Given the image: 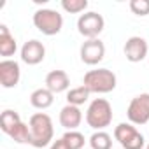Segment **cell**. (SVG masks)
<instances>
[{
    "instance_id": "obj_1",
    "label": "cell",
    "mask_w": 149,
    "mask_h": 149,
    "mask_svg": "<svg viewBox=\"0 0 149 149\" xmlns=\"http://www.w3.org/2000/svg\"><path fill=\"white\" fill-rule=\"evenodd\" d=\"M28 126H30V135H32V146L33 147L42 149V147L51 144L53 135H54V126H53L51 118L46 112H35L30 118Z\"/></svg>"
},
{
    "instance_id": "obj_2",
    "label": "cell",
    "mask_w": 149,
    "mask_h": 149,
    "mask_svg": "<svg viewBox=\"0 0 149 149\" xmlns=\"http://www.w3.org/2000/svg\"><path fill=\"white\" fill-rule=\"evenodd\" d=\"M116 84H118V77L109 68L88 70L83 79V86H86L90 93H98V95L111 93L116 88Z\"/></svg>"
},
{
    "instance_id": "obj_3",
    "label": "cell",
    "mask_w": 149,
    "mask_h": 149,
    "mask_svg": "<svg viewBox=\"0 0 149 149\" xmlns=\"http://www.w3.org/2000/svg\"><path fill=\"white\" fill-rule=\"evenodd\" d=\"M86 123L93 130H105L112 123V105L105 98H95L86 109Z\"/></svg>"
},
{
    "instance_id": "obj_4",
    "label": "cell",
    "mask_w": 149,
    "mask_h": 149,
    "mask_svg": "<svg viewBox=\"0 0 149 149\" xmlns=\"http://www.w3.org/2000/svg\"><path fill=\"white\" fill-rule=\"evenodd\" d=\"M33 25L44 35H56L63 28V16L54 9H37L33 13Z\"/></svg>"
},
{
    "instance_id": "obj_5",
    "label": "cell",
    "mask_w": 149,
    "mask_h": 149,
    "mask_svg": "<svg viewBox=\"0 0 149 149\" xmlns=\"http://www.w3.org/2000/svg\"><path fill=\"white\" fill-rule=\"evenodd\" d=\"M114 139L123 149H144L146 139L132 123H119L114 128Z\"/></svg>"
},
{
    "instance_id": "obj_6",
    "label": "cell",
    "mask_w": 149,
    "mask_h": 149,
    "mask_svg": "<svg viewBox=\"0 0 149 149\" xmlns=\"http://www.w3.org/2000/svg\"><path fill=\"white\" fill-rule=\"evenodd\" d=\"M104 26H105L104 16L98 14V13H93V11L81 14L79 19H77V30L86 39H97L102 33Z\"/></svg>"
},
{
    "instance_id": "obj_7",
    "label": "cell",
    "mask_w": 149,
    "mask_h": 149,
    "mask_svg": "<svg viewBox=\"0 0 149 149\" xmlns=\"http://www.w3.org/2000/svg\"><path fill=\"white\" fill-rule=\"evenodd\" d=\"M126 116L132 125L149 123V93H140L132 98L126 109Z\"/></svg>"
},
{
    "instance_id": "obj_8",
    "label": "cell",
    "mask_w": 149,
    "mask_h": 149,
    "mask_svg": "<svg viewBox=\"0 0 149 149\" xmlns=\"http://www.w3.org/2000/svg\"><path fill=\"white\" fill-rule=\"evenodd\" d=\"M79 54L86 65H97L105 56V44L100 39H88L86 42H83Z\"/></svg>"
},
{
    "instance_id": "obj_9",
    "label": "cell",
    "mask_w": 149,
    "mask_h": 149,
    "mask_svg": "<svg viewBox=\"0 0 149 149\" xmlns=\"http://www.w3.org/2000/svg\"><path fill=\"white\" fill-rule=\"evenodd\" d=\"M123 51H125L126 60H128V61H132V63H139V61H142L144 58H147V56H149L147 42H146V39H144V37H139V35L130 37V39L125 42Z\"/></svg>"
},
{
    "instance_id": "obj_10",
    "label": "cell",
    "mask_w": 149,
    "mask_h": 149,
    "mask_svg": "<svg viewBox=\"0 0 149 149\" xmlns=\"http://www.w3.org/2000/svg\"><path fill=\"white\" fill-rule=\"evenodd\" d=\"M19 79H21V68H19L18 61H14V60L0 61V84H2V88H6V90L14 88V86H18Z\"/></svg>"
},
{
    "instance_id": "obj_11",
    "label": "cell",
    "mask_w": 149,
    "mask_h": 149,
    "mask_svg": "<svg viewBox=\"0 0 149 149\" xmlns=\"http://www.w3.org/2000/svg\"><path fill=\"white\" fill-rule=\"evenodd\" d=\"M44 56H46V47L37 39H32V40L25 42L23 47H21V60L26 65H39L44 60Z\"/></svg>"
},
{
    "instance_id": "obj_12",
    "label": "cell",
    "mask_w": 149,
    "mask_h": 149,
    "mask_svg": "<svg viewBox=\"0 0 149 149\" xmlns=\"http://www.w3.org/2000/svg\"><path fill=\"white\" fill-rule=\"evenodd\" d=\"M83 121V112L79 107L76 105H65L61 111H60V125L67 130V132H72V130H77V126L81 125Z\"/></svg>"
},
{
    "instance_id": "obj_13",
    "label": "cell",
    "mask_w": 149,
    "mask_h": 149,
    "mask_svg": "<svg viewBox=\"0 0 149 149\" xmlns=\"http://www.w3.org/2000/svg\"><path fill=\"white\" fill-rule=\"evenodd\" d=\"M68 86H70V79L65 70H51L46 76V88L54 95L67 91Z\"/></svg>"
},
{
    "instance_id": "obj_14",
    "label": "cell",
    "mask_w": 149,
    "mask_h": 149,
    "mask_svg": "<svg viewBox=\"0 0 149 149\" xmlns=\"http://www.w3.org/2000/svg\"><path fill=\"white\" fill-rule=\"evenodd\" d=\"M16 51H18L16 39L11 35V32L6 25H0V54L6 60H9V56H13Z\"/></svg>"
},
{
    "instance_id": "obj_15",
    "label": "cell",
    "mask_w": 149,
    "mask_h": 149,
    "mask_svg": "<svg viewBox=\"0 0 149 149\" xmlns=\"http://www.w3.org/2000/svg\"><path fill=\"white\" fill-rule=\"evenodd\" d=\"M53 102H54V93H51L47 88H39V90L32 91V95H30V104L40 111L51 107Z\"/></svg>"
},
{
    "instance_id": "obj_16",
    "label": "cell",
    "mask_w": 149,
    "mask_h": 149,
    "mask_svg": "<svg viewBox=\"0 0 149 149\" xmlns=\"http://www.w3.org/2000/svg\"><path fill=\"white\" fill-rule=\"evenodd\" d=\"M21 123V118H19V114L16 112V111H13V109H6L4 112H2V116H0V130H2L4 133H11L18 125Z\"/></svg>"
},
{
    "instance_id": "obj_17",
    "label": "cell",
    "mask_w": 149,
    "mask_h": 149,
    "mask_svg": "<svg viewBox=\"0 0 149 149\" xmlns=\"http://www.w3.org/2000/svg\"><path fill=\"white\" fill-rule=\"evenodd\" d=\"M90 91L86 86H77V88H72L67 91V104L68 105H76V107H81L83 104L88 102L90 98Z\"/></svg>"
},
{
    "instance_id": "obj_18",
    "label": "cell",
    "mask_w": 149,
    "mask_h": 149,
    "mask_svg": "<svg viewBox=\"0 0 149 149\" xmlns=\"http://www.w3.org/2000/svg\"><path fill=\"white\" fill-rule=\"evenodd\" d=\"M90 146L91 149H112V137L104 130L95 132L90 137Z\"/></svg>"
},
{
    "instance_id": "obj_19",
    "label": "cell",
    "mask_w": 149,
    "mask_h": 149,
    "mask_svg": "<svg viewBox=\"0 0 149 149\" xmlns=\"http://www.w3.org/2000/svg\"><path fill=\"white\" fill-rule=\"evenodd\" d=\"M9 137L14 140V142H18V144H30L32 146V135H30V126L26 125V123H19L11 133H9Z\"/></svg>"
},
{
    "instance_id": "obj_20",
    "label": "cell",
    "mask_w": 149,
    "mask_h": 149,
    "mask_svg": "<svg viewBox=\"0 0 149 149\" xmlns=\"http://www.w3.org/2000/svg\"><path fill=\"white\" fill-rule=\"evenodd\" d=\"M61 9L68 14H79L88 9V0H61Z\"/></svg>"
},
{
    "instance_id": "obj_21",
    "label": "cell",
    "mask_w": 149,
    "mask_h": 149,
    "mask_svg": "<svg viewBox=\"0 0 149 149\" xmlns=\"http://www.w3.org/2000/svg\"><path fill=\"white\" fill-rule=\"evenodd\" d=\"M65 142H67V146L70 147V149H83L84 147V135L81 133V132H77V130H72V132H67L63 137H61Z\"/></svg>"
},
{
    "instance_id": "obj_22",
    "label": "cell",
    "mask_w": 149,
    "mask_h": 149,
    "mask_svg": "<svg viewBox=\"0 0 149 149\" xmlns=\"http://www.w3.org/2000/svg\"><path fill=\"white\" fill-rule=\"evenodd\" d=\"M130 11L137 16L149 14V0H130Z\"/></svg>"
},
{
    "instance_id": "obj_23",
    "label": "cell",
    "mask_w": 149,
    "mask_h": 149,
    "mask_svg": "<svg viewBox=\"0 0 149 149\" xmlns=\"http://www.w3.org/2000/svg\"><path fill=\"white\" fill-rule=\"evenodd\" d=\"M49 149H70V147L67 146V142H65L63 139H58V140H54V142L51 144Z\"/></svg>"
},
{
    "instance_id": "obj_24",
    "label": "cell",
    "mask_w": 149,
    "mask_h": 149,
    "mask_svg": "<svg viewBox=\"0 0 149 149\" xmlns=\"http://www.w3.org/2000/svg\"><path fill=\"white\" fill-rule=\"evenodd\" d=\"M144 149H149V144H146V147H144Z\"/></svg>"
},
{
    "instance_id": "obj_25",
    "label": "cell",
    "mask_w": 149,
    "mask_h": 149,
    "mask_svg": "<svg viewBox=\"0 0 149 149\" xmlns=\"http://www.w3.org/2000/svg\"><path fill=\"white\" fill-rule=\"evenodd\" d=\"M147 58H149V56H147Z\"/></svg>"
}]
</instances>
